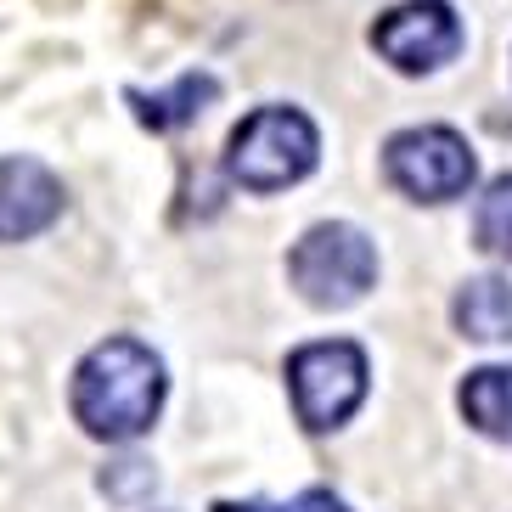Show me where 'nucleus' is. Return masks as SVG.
Instances as JSON below:
<instances>
[{
    "instance_id": "f257e3e1",
    "label": "nucleus",
    "mask_w": 512,
    "mask_h": 512,
    "mask_svg": "<svg viewBox=\"0 0 512 512\" xmlns=\"http://www.w3.org/2000/svg\"><path fill=\"white\" fill-rule=\"evenodd\" d=\"M164 361L152 355L141 338H107L96 344L85 361L74 366V389H68V406L74 422L91 439L107 445H130L158 422L164 411Z\"/></svg>"
},
{
    "instance_id": "f03ea898",
    "label": "nucleus",
    "mask_w": 512,
    "mask_h": 512,
    "mask_svg": "<svg viewBox=\"0 0 512 512\" xmlns=\"http://www.w3.org/2000/svg\"><path fill=\"white\" fill-rule=\"evenodd\" d=\"M321 158V136L316 124L304 119L299 107H254L248 119L231 130L226 141V175L242 192H282L299 186Z\"/></svg>"
},
{
    "instance_id": "7ed1b4c3",
    "label": "nucleus",
    "mask_w": 512,
    "mask_h": 512,
    "mask_svg": "<svg viewBox=\"0 0 512 512\" xmlns=\"http://www.w3.org/2000/svg\"><path fill=\"white\" fill-rule=\"evenodd\" d=\"M287 282L299 287V299L316 304V310H349V304H361L377 282V248L361 226L321 220V226H310L293 242V254H287Z\"/></svg>"
},
{
    "instance_id": "20e7f679",
    "label": "nucleus",
    "mask_w": 512,
    "mask_h": 512,
    "mask_svg": "<svg viewBox=\"0 0 512 512\" xmlns=\"http://www.w3.org/2000/svg\"><path fill=\"white\" fill-rule=\"evenodd\" d=\"M366 349L349 338H316L287 355V389H293V411L310 434H332L344 428L366 400Z\"/></svg>"
},
{
    "instance_id": "39448f33",
    "label": "nucleus",
    "mask_w": 512,
    "mask_h": 512,
    "mask_svg": "<svg viewBox=\"0 0 512 512\" xmlns=\"http://www.w3.org/2000/svg\"><path fill=\"white\" fill-rule=\"evenodd\" d=\"M383 175L411 203H456V197H467V186L479 181V158H473V147L456 136L451 124H417V130L389 136Z\"/></svg>"
},
{
    "instance_id": "423d86ee",
    "label": "nucleus",
    "mask_w": 512,
    "mask_h": 512,
    "mask_svg": "<svg viewBox=\"0 0 512 512\" xmlns=\"http://www.w3.org/2000/svg\"><path fill=\"white\" fill-rule=\"evenodd\" d=\"M467 46L451 0H400L372 23V51L394 74H439Z\"/></svg>"
},
{
    "instance_id": "0eeeda50",
    "label": "nucleus",
    "mask_w": 512,
    "mask_h": 512,
    "mask_svg": "<svg viewBox=\"0 0 512 512\" xmlns=\"http://www.w3.org/2000/svg\"><path fill=\"white\" fill-rule=\"evenodd\" d=\"M62 181L40 158H0V242H29L57 226Z\"/></svg>"
},
{
    "instance_id": "6e6552de",
    "label": "nucleus",
    "mask_w": 512,
    "mask_h": 512,
    "mask_svg": "<svg viewBox=\"0 0 512 512\" xmlns=\"http://www.w3.org/2000/svg\"><path fill=\"white\" fill-rule=\"evenodd\" d=\"M451 321L473 344H512V276H473L451 299Z\"/></svg>"
},
{
    "instance_id": "1a4fd4ad",
    "label": "nucleus",
    "mask_w": 512,
    "mask_h": 512,
    "mask_svg": "<svg viewBox=\"0 0 512 512\" xmlns=\"http://www.w3.org/2000/svg\"><path fill=\"white\" fill-rule=\"evenodd\" d=\"M462 417L490 439H512V366H479L456 389Z\"/></svg>"
},
{
    "instance_id": "9d476101",
    "label": "nucleus",
    "mask_w": 512,
    "mask_h": 512,
    "mask_svg": "<svg viewBox=\"0 0 512 512\" xmlns=\"http://www.w3.org/2000/svg\"><path fill=\"white\" fill-rule=\"evenodd\" d=\"M214 96H220V79L214 74H181L169 91H158V96L130 91V102H136V119L147 124V130H181V124H192Z\"/></svg>"
},
{
    "instance_id": "9b49d317",
    "label": "nucleus",
    "mask_w": 512,
    "mask_h": 512,
    "mask_svg": "<svg viewBox=\"0 0 512 512\" xmlns=\"http://www.w3.org/2000/svg\"><path fill=\"white\" fill-rule=\"evenodd\" d=\"M473 237H479L484 254L512 259V175H496L484 186L479 209H473Z\"/></svg>"
},
{
    "instance_id": "f8f14e48",
    "label": "nucleus",
    "mask_w": 512,
    "mask_h": 512,
    "mask_svg": "<svg viewBox=\"0 0 512 512\" xmlns=\"http://www.w3.org/2000/svg\"><path fill=\"white\" fill-rule=\"evenodd\" d=\"M96 484H102L107 501L141 507V501H152V490H158V473H152V462H141V456H124V462H113Z\"/></svg>"
},
{
    "instance_id": "ddd939ff",
    "label": "nucleus",
    "mask_w": 512,
    "mask_h": 512,
    "mask_svg": "<svg viewBox=\"0 0 512 512\" xmlns=\"http://www.w3.org/2000/svg\"><path fill=\"white\" fill-rule=\"evenodd\" d=\"M214 512H349L332 490H304L293 501H214Z\"/></svg>"
}]
</instances>
